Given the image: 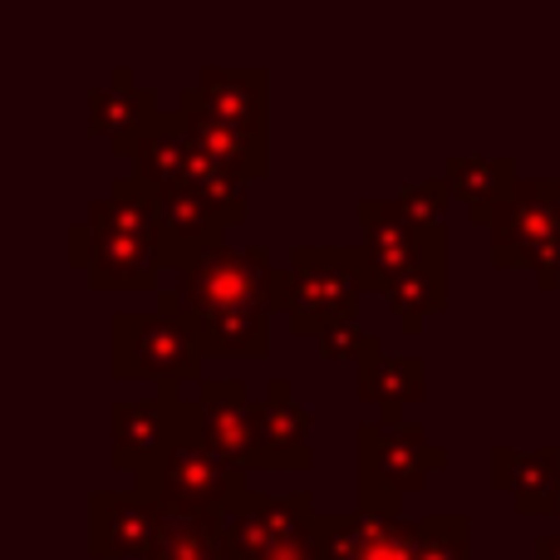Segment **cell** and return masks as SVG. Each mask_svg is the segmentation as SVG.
<instances>
[{"mask_svg":"<svg viewBox=\"0 0 560 560\" xmlns=\"http://www.w3.org/2000/svg\"><path fill=\"white\" fill-rule=\"evenodd\" d=\"M197 408V433L207 447H217L222 457L242 467H261V413H256V398L242 378H217L207 374L192 394Z\"/></svg>","mask_w":560,"mask_h":560,"instance_id":"11","label":"cell"},{"mask_svg":"<svg viewBox=\"0 0 560 560\" xmlns=\"http://www.w3.org/2000/svg\"><path fill=\"white\" fill-rule=\"evenodd\" d=\"M217 242H226V226L207 212L202 197L187 192V187H158V256H163V271L183 276Z\"/></svg>","mask_w":560,"mask_h":560,"instance_id":"18","label":"cell"},{"mask_svg":"<svg viewBox=\"0 0 560 560\" xmlns=\"http://www.w3.org/2000/svg\"><path fill=\"white\" fill-rule=\"evenodd\" d=\"M192 138H187V124L177 108H158L133 138L114 143V158H128V173L143 177L148 187H187V173H192Z\"/></svg>","mask_w":560,"mask_h":560,"instance_id":"16","label":"cell"},{"mask_svg":"<svg viewBox=\"0 0 560 560\" xmlns=\"http://www.w3.org/2000/svg\"><path fill=\"white\" fill-rule=\"evenodd\" d=\"M492 261L532 271L541 290L560 285V177H522L492 217Z\"/></svg>","mask_w":560,"mask_h":560,"instance_id":"5","label":"cell"},{"mask_svg":"<svg viewBox=\"0 0 560 560\" xmlns=\"http://www.w3.org/2000/svg\"><path fill=\"white\" fill-rule=\"evenodd\" d=\"M163 526H167V512L153 497L138 492V487L89 497V556H98V560L148 556L153 541L163 536Z\"/></svg>","mask_w":560,"mask_h":560,"instance_id":"12","label":"cell"},{"mask_svg":"<svg viewBox=\"0 0 560 560\" xmlns=\"http://www.w3.org/2000/svg\"><path fill=\"white\" fill-rule=\"evenodd\" d=\"M418 560H487L472 546V522L457 512L418 516Z\"/></svg>","mask_w":560,"mask_h":560,"instance_id":"27","label":"cell"},{"mask_svg":"<svg viewBox=\"0 0 560 560\" xmlns=\"http://www.w3.org/2000/svg\"><path fill=\"white\" fill-rule=\"evenodd\" d=\"M492 492L512 497L522 516L560 512V447H497L492 453Z\"/></svg>","mask_w":560,"mask_h":560,"instance_id":"17","label":"cell"},{"mask_svg":"<svg viewBox=\"0 0 560 560\" xmlns=\"http://www.w3.org/2000/svg\"><path fill=\"white\" fill-rule=\"evenodd\" d=\"M266 104H271V69L266 65H207L197 84L177 89V114H207L242 133L266 138Z\"/></svg>","mask_w":560,"mask_h":560,"instance_id":"10","label":"cell"},{"mask_svg":"<svg viewBox=\"0 0 560 560\" xmlns=\"http://www.w3.org/2000/svg\"><path fill=\"white\" fill-rule=\"evenodd\" d=\"M138 560H236L222 516H167L153 551Z\"/></svg>","mask_w":560,"mask_h":560,"instance_id":"26","label":"cell"},{"mask_svg":"<svg viewBox=\"0 0 560 560\" xmlns=\"http://www.w3.org/2000/svg\"><path fill=\"white\" fill-rule=\"evenodd\" d=\"M359 266L354 246H295L280 266L276 315L290 319L295 335H325L329 325L359 315Z\"/></svg>","mask_w":560,"mask_h":560,"instance_id":"4","label":"cell"},{"mask_svg":"<svg viewBox=\"0 0 560 560\" xmlns=\"http://www.w3.org/2000/svg\"><path fill=\"white\" fill-rule=\"evenodd\" d=\"M108 457L124 472H138L153 457H163L167 447H177L183 438L197 433V408L192 398H183L177 388H158L153 398H114L108 408Z\"/></svg>","mask_w":560,"mask_h":560,"instance_id":"8","label":"cell"},{"mask_svg":"<svg viewBox=\"0 0 560 560\" xmlns=\"http://www.w3.org/2000/svg\"><path fill=\"white\" fill-rule=\"evenodd\" d=\"M315 497L310 492H290V497H271V492H252L232 516H226V546L236 560H256L266 556L276 541L315 526Z\"/></svg>","mask_w":560,"mask_h":560,"instance_id":"15","label":"cell"},{"mask_svg":"<svg viewBox=\"0 0 560 560\" xmlns=\"http://www.w3.org/2000/svg\"><path fill=\"white\" fill-rule=\"evenodd\" d=\"M256 413H261V467L305 472L315 463V423L295 398V384L266 378V388L256 394Z\"/></svg>","mask_w":560,"mask_h":560,"instance_id":"14","label":"cell"},{"mask_svg":"<svg viewBox=\"0 0 560 560\" xmlns=\"http://www.w3.org/2000/svg\"><path fill=\"white\" fill-rule=\"evenodd\" d=\"M319 560H418V522L404 516H325L315 522Z\"/></svg>","mask_w":560,"mask_h":560,"instance_id":"13","label":"cell"},{"mask_svg":"<svg viewBox=\"0 0 560 560\" xmlns=\"http://www.w3.org/2000/svg\"><path fill=\"white\" fill-rule=\"evenodd\" d=\"M153 114H158V98L138 84V74L128 65H118L104 84L89 89V128H94V133H104L108 143L133 138Z\"/></svg>","mask_w":560,"mask_h":560,"instance_id":"21","label":"cell"},{"mask_svg":"<svg viewBox=\"0 0 560 560\" xmlns=\"http://www.w3.org/2000/svg\"><path fill=\"white\" fill-rule=\"evenodd\" d=\"M271 315L276 310L242 305V310L192 315V325H197V339H202L207 359H266V349H271Z\"/></svg>","mask_w":560,"mask_h":560,"instance_id":"22","label":"cell"},{"mask_svg":"<svg viewBox=\"0 0 560 560\" xmlns=\"http://www.w3.org/2000/svg\"><path fill=\"white\" fill-rule=\"evenodd\" d=\"M276 285H280V266L271 261L266 246L217 242L212 252L187 266L177 290L187 295L192 315H212V310H242V305L276 310Z\"/></svg>","mask_w":560,"mask_h":560,"instance_id":"7","label":"cell"},{"mask_svg":"<svg viewBox=\"0 0 560 560\" xmlns=\"http://www.w3.org/2000/svg\"><path fill=\"white\" fill-rule=\"evenodd\" d=\"M246 183H252V177H242L236 167L217 163V158H207V153H192L187 192L202 197V207L226 226V232L246 226V212H252V207H246Z\"/></svg>","mask_w":560,"mask_h":560,"instance_id":"25","label":"cell"},{"mask_svg":"<svg viewBox=\"0 0 560 560\" xmlns=\"http://www.w3.org/2000/svg\"><path fill=\"white\" fill-rule=\"evenodd\" d=\"M354 467H359V512L398 516L404 497L423 492L428 477L447 467V447L433 443L423 423H359L354 428Z\"/></svg>","mask_w":560,"mask_h":560,"instance_id":"3","label":"cell"},{"mask_svg":"<svg viewBox=\"0 0 560 560\" xmlns=\"http://www.w3.org/2000/svg\"><path fill=\"white\" fill-rule=\"evenodd\" d=\"M443 177L453 187V202H463L467 222H477V226H492L497 207L522 183L512 153H453L443 163Z\"/></svg>","mask_w":560,"mask_h":560,"instance_id":"19","label":"cell"},{"mask_svg":"<svg viewBox=\"0 0 560 560\" xmlns=\"http://www.w3.org/2000/svg\"><path fill=\"white\" fill-rule=\"evenodd\" d=\"M108 369L124 384H158L183 388L202 384L207 349L197 339L192 310L183 290H158L153 310H118L108 319Z\"/></svg>","mask_w":560,"mask_h":560,"instance_id":"1","label":"cell"},{"mask_svg":"<svg viewBox=\"0 0 560 560\" xmlns=\"http://www.w3.org/2000/svg\"><path fill=\"white\" fill-rule=\"evenodd\" d=\"M65 236H69V266L84 271L94 290H153L158 295V271H163L158 242L89 222H69Z\"/></svg>","mask_w":560,"mask_h":560,"instance_id":"9","label":"cell"},{"mask_svg":"<svg viewBox=\"0 0 560 560\" xmlns=\"http://www.w3.org/2000/svg\"><path fill=\"white\" fill-rule=\"evenodd\" d=\"M319 354L325 359H374V354H384V339L374 335V329H364L359 325V315L354 319H339V325H329L325 335H319Z\"/></svg>","mask_w":560,"mask_h":560,"instance_id":"29","label":"cell"},{"mask_svg":"<svg viewBox=\"0 0 560 560\" xmlns=\"http://www.w3.org/2000/svg\"><path fill=\"white\" fill-rule=\"evenodd\" d=\"M246 477H252V467L222 457L217 447L202 443V433H192L177 447H167L163 457H153L148 467H138L133 487L153 497L167 516H222L226 522L252 497Z\"/></svg>","mask_w":560,"mask_h":560,"instance_id":"2","label":"cell"},{"mask_svg":"<svg viewBox=\"0 0 560 560\" xmlns=\"http://www.w3.org/2000/svg\"><path fill=\"white\" fill-rule=\"evenodd\" d=\"M388 315H398V329L404 335H423L428 315H443L447 310V256H433L418 271H408L404 280L384 290Z\"/></svg>","mask_w":560,"mask_h":560,"instance_id":"23","label":"cell"},{"mask_svg":"<svg viewBox=\"0 0 560 560\" xmlns=\"http://www.w3.org/2000/svg\"><path fill=\"white\" fill-rule=\"evenodd\" d=\"M183 124H187V138H192L197 153L236 167L242 177H266V167H271V148H266L261 133H242V128L217 124V118H207V114H183Z\"/></svg>","mask_w":560,"mask_h":560,"instance_id":"24","label":"cell"},{"mask_svg":"<svg viewBox=\"0 0 560 560\" xmlns=\"http://www.w3.org/2000/svg\"><path fill=\"white\" fill-rule=\"evenodd\" d=\"M394 202L404 207L413 222L438 226V222H443V207L453 202V187H447L443 173H438V177H413V183H404V187L394 192Z\"/></svg>","mask_w":560,"mask_h":560,"instance_id":"28","label":"cell"},{"mask_svg":"<svg viewBox=\"0 0 560 560\" xmlns=\"http://www.w3.org/2000/svg\"><path fill=\"white\" fill-rule=\"evenodd\" d=\"M428 394V364L418 354H374L354 369V398L378 404V423H408L404 408Z\"/></svg>","mask_w":560,"mask_h":560,"instance_id":"20","label":"cell"},{"mask_svg":"<svg viewBox=\"0 0 560 560\" xmlns=\"http://www.w3.org/2000/svg\"><path fill=\"white\" fill-rule=\"evenodd\" d=\"M359 217V246H354V266H359V285L384 295L394 280H404L408 271H418L433 256H447V226H423L394 202V197H364L354 207Z\"/></svg>","mask_w":560,"mask_h":560,"instance_id":"6","label":"cell"},{"mask_svg":"<svg viewBox=\"0 0 560 560\" xmlns=\"http://www.w3.org/2000/svg\"><path fill=\"white\" fill-rule=\"evenodd\" d=\"M536 560H560V522H556V532L536 536Z\"/></svg>","mask_w":560,"mask_h":560,"instance_id":"30","label":"cell"}]
</instances>
